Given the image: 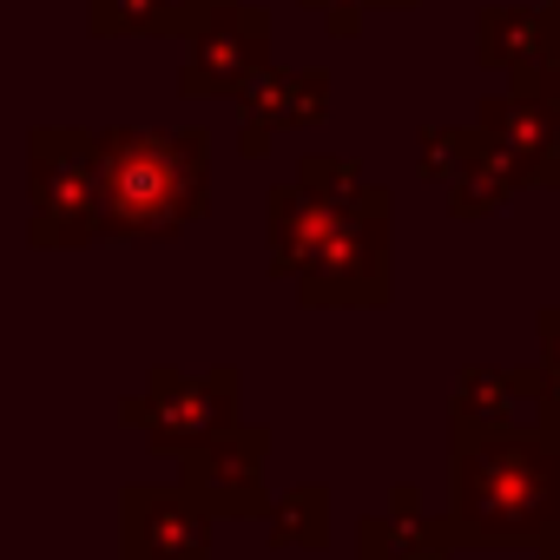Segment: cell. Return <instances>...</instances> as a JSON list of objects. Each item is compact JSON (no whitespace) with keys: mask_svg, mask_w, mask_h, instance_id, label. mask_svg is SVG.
<instances>
[{"mask_svg":"<svg viewBox=\"0 0 560 560\" xmlns=\"http://www.w3.org/2000/svg\"><path fill=\"white\" fill-rule=\"evenodd\" d=\"M540 560H560V547H547V553H540Z\"/></svg>","mask_w":560,"mask_h":560,"instance_id":"obj_21","label":"cell"},{"mask_svg":"<svg viewBox=\"0 0 560 560\" xmlns=\"http://www.w3.org/2000/svg\"><path fill=\"white\" fill-rule=\"evenodd\" d=\"M237 396H244L237 370H205V376H191V370H152L145 396L119 402V422L145 429L159 455H191V448L244 429L237 422Z\"/></svg>","mask_w":560,"mask_h":560,"instance_id":"obj_5","label":"cell"},{"mask_svg":"<svg viewBox=\"0 0 560 560\" xmlns=\"http://www.w3.org/2000/svg\"><path fill=\"white\" fill-rule=\"evenodd\" d=\"M455 527L422 514H363L357 521V560H455Z\"/></svg>","mask_w":560,"mask_h":560,"instance_id":"obj_12","label":"cell"},{"mask_svg":"<svg viewBox=\"0 0 560 560\" xmlns=\"http://www.w3.org/2000/svg\"><path fill=\"white\" fill-rule=\"evenodd\" d=\"M211 508L172 488H126L119 494V560H211Z\"/></svg>","mask_w":560,"mask_h":560,"instance_id":"obj_8","label":"cell"},{"mask_svg":"<svg viewBox=\"0 0 560 560\" xmlns=\"http://www.w3.org/2000/svg\"><path fill=\"white\" fill-rule=\"evenodd\" d=\"M475 132H481L488 152H501L521 172V185H547L553 165H560V100H547V93L514 86V93L488 100Z\"/></svg>","mask_w":560,"mask_h":560,"instance_id":"obj_9","label":"cell"},{"mask_svg":"<svg viewBox=\"0 0 560 560\" xmlns=\"http://www.w3.org/2000/svg\"><path fill=\"white\" fill-rule=\"evenodd\" d=\"M547 185H560V165H553V178H547Z\"/></svg>","mask_w":560,"mask_h":560,"instance_id":"obj_22","label":"cell"},{"mask_svg":"<svg viewBox=\"0 0 560 560\" xmlns=\"http://www.w3.org/2000/svg\"><path fill=\"white\" fill-rule=\"evenodd\" d=\"M514 191H521V172H514L501 152L481 145V152L468 159V172L448 185V211H455V218H494Z\"/></svg>","mask_w":560,"mask_h":560,"instance_id":"obj_16","label":"cell"},{"mask_svg":"<svg viewBox=\"0 0 560 560\" xmlns=\"http://www.w3.org/2000/svg\"><path fill=\"white\" fill-rule=\"evenodd\" d=\"M237 113H244V159L270 152L277 132H298V126H324L330 113V73H257L244 93H237Z\"/></svg>","mask_w":560,"mask_h":560,"instance_id":"obj_10","label":"cell"},{"mask_svg":"<svg viewBox=\"0 0 560 560\" xmlns=\"http://www.w3.org/2000/svg\"><path fill=\"white\" fill-rule=\"evenodd\" d=\"M218 8L231 0H93V34L119 40V34H198Z\"/></svg>","mask_w":560,"mask_h":560,"instance_id":"obj_13","label":"cell"},{"mask_svg":"<svg viewBox=\"0 0 560 560\" xmlns=\"http://www.w3.org/2000/svg\"><path fill=\"white\" fill-rule=\"evenodd\" d=\"M264 462H270V429H231L191 455H178V481L218 514V521H264L270 494H264Z\"/></svg>","mask_w":560,"mask_h":560,"instance_id":"obj_7","label":"cell"},{"mask_svg":"<svg viewBox=\"0 0 560 560\" xmlns=\"http://www.w3.org/2000/svg\"><path fill=\"white\" fill-rule=\"evenodd\" d=\"M540 34H547L540 8H488V14L475 21V54H481L488 67L514 73V67H527V60L540 54Z\"/></svg>","mask_w":560,"mask_h":560,"instance_id":"obj_15","label":"cell"},{"mask_svg":"<svg viewBox=\"0 0 560 560\" xmlns=\"http://www.w3.org/2000/svg\"><path fill=\"white\" fill-rule=\"evenodd\" d=\"M376 8H416V0H376Z\"/></svg>","mask_w":560,"mask_h":560,"instance_id":"obj_20","label":"cell"},{"mask_svg":"<svg viewBox=\"0 0 560 560\" xmlns=\"http://www.w3.org/2000/svg\"><path fill=\"white\" fill-rule=\"evenodd\" d=\"M270 277L311 311L389 304V191L350 159H304L298 185L270 191Z\"/></svg>","mask_w":560,"mask_h":560,"instance_id":"obj_1","label":"cell"},{"mask_svg":"<svg viewBox=\"0 0 560 560\" xmlns=\"http://www.w3.org/2000/svg\"><path fill=\"white\" fill-rule=\"evenodd\" d=\"M27 231L40 250L100 237V132L40 126L27 139Z\"/></svg>","mask_w":560,"mask_h":560,"instance_id":"obj_4","label":"cell"},{"mask_svg":"<svg viewBox=\"0 0 560 560\" xmlns=\"http://www.w3.org/2000/svg\"><path fill=\"white\" fill-rule=\"evenodd\" d=\"M264 540L277 553H317L330 540V488L324 481L284 488V494L270 501V514H264Z\"/></svg>","mask_w":560,"mask_h":560,"instance_id":"obj_14","label":"cell"},{"mask_svg":"<svg viewBox=\"0 0 560 560\" xmlns=\"http://www.w3.org/2000/svg\"><path fill=\"white\" fill-rule=\"evenodd\" d=\"M540 370H494V363H468L448 402L455 429H527L540 422Z\"/></svg>","mask_w":560,"mask_h":560,"instance_id":"obj_11","label":"cell"},{"mask_svg":"<svg viewBox=\"0 0 560 560\" xmlns=\"http://www.w3.org/2000/svg\"><path fill=\"white\" fill-rule=\"evenodd\" d=\"M389 508H396V514H416V508H422V494H416V488H396V494H389Z\"/></svg>","mask_w":560,"mask_h":560,"instance_id":"obj_19","label":"cell"},{"mask_svg":"<svg viewBox=\"0 0 560 560\" xmlns=\"http://www.w3.org/2000/svg\"><path fill=\"white\" fill-rule=\"evenodd\" d=\"M448 527L462 547H560V442L527 429H448Z\"/></svg>","mask_w":560,"mask_h":560,"instance_id":"obj_2","label":"cell"},{"mask_svg":"<svg viewBox=\"0 0 560 560\" xmlns=\"http://www.w3.org/2000/svg\"><path fill=\"white\" fill-rule=\"evenodd\" d=\"M475 152H481V132H462V126H435V132L416 139V165H422V178H442V185H455V178L468 172Z\"/></svg>","mask_w":560,"mask_h":560,"instance_id":"obj_17","label":"cell"},{"mask_svg":"<svg viewBox=\"0 0 560 560\" xmlns=\"http://www.w3.org/2000/svg\"><path fill=\"white\" fill-rule=\"evenodd\" d=\"M540 429L560 442V396H547V402H540Z\"/></svg>","mask_w":560,"mask_h":560,"instance_id":"obj_18","label":"cell"},{"mask_svg":"<svg viewBox=\"0 0 560 560\" xmlns=\"http://www.w3.org/2000/svg\"><path fill=\"white\" fill-rule=\"evenodd\" d=\"M264 67H270V14L231 0V8H218L191 34L185 67H178V93L185 100H237Z\"/></svg>","mask_w":560,"mask_h":560,"instance_id":"obj_6","label":"cell"},{"mask_svg":"<svg viewBox=\"0 0 560 560\" xmlns=\"http://www.w3.org/2000/svg\"><path fill=\"white\" fill-rule=\"evenodd\" d=\"M211 205V145L205 132L119 126L100 132V237L165 244L191 231Z\"/></svg>","mask_w":560,"mask_h":560,"instance_id":"obj_3","label":"cell"}]
</instances>
